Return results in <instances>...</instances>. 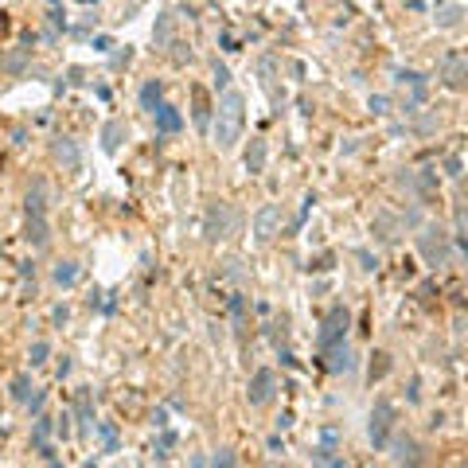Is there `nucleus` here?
<instances>
[{
	"label": "nucleus",
	"instance_id": "nucleus-1",
	"mask_svg": "<svg viewBox=\"0 0 468 468\" xmlns=\"http://www.w3.org/2000/svg\"><path fill=\"white\" fill-rule=\"evenodd\" d=\"M215 110V125H211V137L219 145V153H230L234 145L242 141V125H246V98L238 90H223L219 106Z\"/></svg>",
	"mask_w": 468,
	"mask_h": 468
},
{
	"label": "nucleus",
	"instance_id": "nucleus-2",
	"mask_svg": "<svg viewBox=\"0 0 468 468\" xmlns=\"http://www.w3.org/2000/svg\"><path fill=\"white\" fill-rule=\"evenodd\" d=\"M417 250H422V258L429 265H445L449 262V234L441 227H425L417 234Z\"/></svg>",
	"mask_w": 468,
	"mask_h": 468
},
{
	"label": "nucleus",
	"instance_id": "nucleus-3",
	"mask_svg": "<svg viewBox=\"0 0 468 468\" xmlns=\"http://www.w3.org/2000/svg\"><path fill=\"white\" fill-rule=\"evenodd\" d=\"M390 429H395V406H390L387 398H379L375 410H371V422H367V437H371V445L382 449L387 445V437H390Z\"/></svg>",
	"mask_w": 468,
	"mask_h": 468
},
{
	"label": "nucleus",
	"instance_id": "nucleus-4",
	"mask_svg": "<svg viewBox=\"0 0 468 468\" xmlns=\"http://www.w3.org/2000/svg\"><path fill=\"white\" fill-rule=\"evenodd\" d=\"M230 230H234V207L230 203H211L207 207V219H203L207 242H223Z\"/></svg>",
	"mask_w": 468,
	"mask_h": 468
},
{
	"label": "nucleus",
	"instance_id": "nucleus-5",
	"mask_svg": "<svg viewBox=\"0 0 468 468\" xmlns=\"http://www.w3.org/2000/svg\"><path fill=\"white\" fill-rule=\"evenodd\" d=\"M281 223H285L281 203H265L262 211L254 215V238H258V242H273V238L281 234Z\"/></svg>",
	"mask_w": 468,
	"mask_h": 468
},
{
	"label": "nucleus",
	"instance_id": "nucleus-6",
	"mask_svg": "<svg viewBox=\"0 0 468 468\" xmlns=\"http://www.w3.org/2000/svg\"><path fill=\"white\" fill-rule=\"evenodd\" d=\"M273 395H278V375L270 371V367H262V371H254V379H250V390H246V398H250V406H270L273 402Z\"/></svg>",
	"mask_w": 468,
	"mask_h": 468
},
{
	"label": "nucleus",
	"instance_id": "nucleus-7",
	"mask_svg": "<svg viewBox=\"0 0 468 468\" xmlns=\"http://www.w3.org/2000/svg\"><path fill=\"white\" fill-rule=\"evenodd\" d=\"M347 324H351L347 308H332L328 320H324V328H320V336H316V344H320L324 351H328L332 344H340V340L347 336Z\"/></svg>",
	"mask_w": 468,
	"mask_h": 468
},
{
	"label": "nucleus",
	"instance_id": "nucleus-8",
	"mask_svg": "<svg viewBox=\"0 0 468 468\" xmlns=\"http://www.w3.org/2000/svg\"><path fill=\"white\" fill-rule=\"evenodd\" d=\"M464 74H468V58L464 55H445V63H441V78H445V86L461 90Z\"/></svg>",
	"mask_w": 468,
	"mask_h": 468
},
{
	"label": "nucleus",
	"instance_id": "nucleus-9",
	"mask_svg": "<svg viewBox=\"0 0 468 468\" xmlns=\"http://www.w3.org/2000/svg\"><path fill=\"white\" fill-rule=\"evenodd\" d=\"M153 117H156V129H161V133H180V129H183L180 110L168 106V102H156V106H153Z\"/></svg>",
	"mask_w": 468,
	"mask_h": 468
},
{
	"label": "nucleus",
	"instance_id": "nucleus-10",
	"mask_svg": "<svg viewBox=\"0 0 468 468\" xmlns=\"http://www.w3.org/2000/svg\"><path fill=\"white\" fill-rule=\"evenodd\" d=\"M395 453H390V461L395 464H417V441L414 437H395Z\"/></svg>",
	"mask_w": 468,
	"mask_h": 468
},
{
	"label": "nucleus",
	"instance_id": "nucleus-11",
	"mask_svg": "<svg viewBox=\"0 0 468 468\" xmlns=\"http://www.w3.org/2000/svg\"><path fill=\"white\" fill-rule=\"evenodd\" d=\"M191 98H195V125L207 129V125H211V98H207L203 86H191Z\"/></svg>",
	"mask_w": 468,
	"mask_h": 468
},
{
	"label": "nucleus",
	"instance_id": "nucleus-12",
	"mask_svg": "<svg viewBox=\"0 0 468 468\" xmlns=\"http://www.w3.org/2000/svg\"><path fill=\"white\" fill-rule=\"evenodd\" d=\"M265 168V141L262 137H250V148H246V172H262Z\"/></svg>",
	"mask_w": 468,
	"mask_h": 468
},
{
	"label": "nucleus",
	"instance_id": "nucleus-13",
	"mask_svg": "<svg viewBox=\"0 0 468 468\" xmlns=\"http://www.w3.org/2000/svg\"><path fill=\"white\" fill-rule=\"evenodd\" d=\"M121 137H125V121H110V125L102 129V148L113 156L117 148H121Z\"/></svg>",
	"mask_w": 468,
	"mask_h": 468
},
{
	"label": "nucleus",
	"instance_id": "nucleus-14",
	"mask_svg": "<svg viewBox=\"0 0 468 468\" xmlns=\"http://www.w3.org/2000/svg\"><path fill=\"white\" fill-rule=\"evenodd\" d=\"M371 230H375V234H379V242H395V238H398V234H395V230H398V223H395V219H390V215H387V211H379V215H375V223H371Z\"/></svg>",
	"mask_w": 468,
	"mask_h": 468
},
{
	"label": "nucleus",
	"instance_id": "nucleus-15",
	"mask_svg": "<svg viewBox=\"0 0 468 468\" xmlns=\"http://www.w3.org/2000/svg\"><path fill=\"white\" fill-rule=\"evenodd\" d=\"M328 351H332V359H328V371H351V363H355V359H351V351L344 347V340H340V344H332Z\"/></svg>",
	"mask_w": 468,
	"mask_h": 468
},
{
	"label": "nucleus",
	"instance_id": "nucleus-16",
	"mask_svg": "<svg viewBox=\"0 0 468 468\" xmlns=\"http://www.w3.org/2000/svg\"><path fill=\"white\" fill-rule=\"evenodd\" d=\"M47 219L44 215H28V242H36V246H47Z\"/></svg>",
	"mask_w": 468,
	"mask_h": 468
},
{
	"label": "nucleus",
	"instance_id": "nucleus-17",
	"mask_svg": "<svg viewBox=\"0 0 468 468\" xmlns=\"http://www.w3.org/2000/svg\"><path fill=\"white\" fill-rule=\"evenodd\" d=\"M78 262H58L55 265V285H63V289H71L74 281H78Z\"/></svg>",
	"mask_w": 468,
	"mask_h": 468
},
{
	"label": "nucleus",
	"instance_id": "nucleus-18",
	"mask_svg": "<svg viewBox=\"0 0 468 468\" xmlns=\"http://www.w3.org/2000/svg\"><path fill=\"white\" fill-rule=\"evenodd\" d=\"M47 211V188H44V180L36 183V188L28 191V215H44Z\"/></svg>",
	"mask_w": 468,
	"mask_h": 468
},
{
	"label": "nucleus",
	"instance_id": "nucleus-19",
	"mask_svg": "<svg viewBox=\"0 0 468 468\" xmlns=\"http://www.w3.org/2000/svg\"><path fill=\"white\" fill-rule=\"evenodd\" d=\"M387 375H390V355H387V351H375V355H371V382L387 379Z\"/></svg>",
	"mask_w": 468,
	"mask_h": 468
},
{
	"label": "nucleus",
	"instance_id": "nucleus-20",
	"mask_svg": "<svg viewBox=\"0 0 468 468\" xmlns=\"http://www.w3.org/2000/svg\"><path fill=\"white\" fill-rule=\"evenodd\" d=\"M55 156L66 164V168H78V148H74L71 141H58V145H55Z\"/></svg>",
	"mask_w": 468,
	"mask_h": 468
},
{
	"label": "nucleus",
	"instance_id": "nucleus-21",
	"mask_svg": "<svg viewBox=\"0 0 468 468\" xmlns=\"http://www.w3.org/2000/svg\"><path fill=\"white\" fill-rule=\"evenodd\" d=\"M437 24H441V28H457V24H461V4L437 8Z\"/></svg>",
	"mask_w": 468,
	"mask_h": 468
},
{
	"label": "nucleus",
	"instance_id": "nucleus-22",
	"mask_svg": "<svg viewBox=\"0 0 468 468\" xmlns=\"http://www.w3.org/2000/svg\"><path fill=\"white\" fill-rule=\"evenodd\" d=\"M47 355H51V344H47V340H36V344H31V367H44Z\"/></svg>",
	"mask_w": 468,
	"mask_h": 468
},
{
	"label": "nucleus",
	"instance_id": "nucleus-23",
	"mask_svg": "<svg viewBox=\"0 0 468 468\" xmlns=\"http://www.w3.org/2000/svg\"><path fill=\"white\" fill-rule=\"evenodd\" d=\"M141 102H145V110H153V106L161 102V82H145V90H141Z\"/></svg>",
	"mask_w": 468,
	"mask_h": 468
},
{
	"label": "nucleus",
	"instance_id": "nucleus-24",
	"mask_svg": "<svg viewBox=\"0 0 468 468\" xmlns=\"http://www.w3.org/2000/svg\"><path fill=\"white\" fill-rule=\"evenodd\" d=\"M12 398H16V402H28V375H16V382H12Z\"/></svg>",
	"mask_w": 468,
	"mask_h": 468
},
{
	"label": "nucleus",
	"instance_id": "nucleus-25",
	"mask_svg": "<svg viewBox=\"0 0 468 468\" xmlns=\"http://www.w3.org/2000/svg\"><path fill=\"white\" fill-rule=\"evenodd\" d=\"M156 44H161V47H168V44H172V16H164V20H161V31H156Z\"/></svg>",
	"mask_w": 468,
	"mask_h": 468
},
{
	"label": "nucleus",
	"instance_id": "nucleus-26",
	"mask_svg": "<svg viewBox=\"0 0 468 468\" xmlns=\"http://www.w3.org/2000/svg\"><path fill=\"white\" fill-rule=\"evenodd\" d=\"M102 441H106V453H113V449H117V429H113L110 422L102 425Z\"/></svg>",
	"mask_w": 468,
	"mask_h": 468
},
{
	"label": "nucleus",
	"instance_id": "nucleus-27",
	"mask_svg": "<svg viewBox=\"0 0 468 468\" xmlns=\"http://www.w3.org/2000/svg\"><path fill=\"white\" fill-rule=\"evenodd\" d=\"M47 433H51V422H47V417H39V425H36V445H47Z\"/></svg>",
	"mask_w": 468,
	"mask_h": 468
},
{
	"label": "nucleus",
	"instance_id": "nucleus-28",
	"mask_svg": "<svg viewBox=\"0 0 468 468\" xmlns=\"http://www.w3.org/2000/svg\"><path fill=\"white\" fill-rule=\"evenodd\" d=\"M215 78H219V86H227V82H230V71L219 63V58H215Z\"/></svg>",
	"mask_w": 468,
	"mask_h": 468
},
{
	"label": "nucleus",
	"instance_id": "nucleus-29",
	"mask_svg": "<svg viewBox=\"0 0 468 468\" xmlns=\"http://www.w3.org/2000/svg\"><path fill=\"white\" fill-rule=\"evenodd\" d=\"M44 402H47V395H44V390H39L36 398H28V410H31V414H39V410H44Z\"/></svg>",
	"mask_w": 468,
	"mask_h": 468
},
{
	"label": "nucleus",
	"instance_id": "nucleus-30",
	"mask_svg": "<svg viewBox=\"0 0 468 468\" xmlns=\"http://www.w3.org/2000/svg\"><path fill=\"white\" fill-rule=\"evenodd\" d=\"M371 110L375 113H387V98H371Z\"/></svg>",
	"mask_w": 468,
	"mask_h": 468
},
{
	"label": "nucleus",
	"instance_id": "nucleus-31",
	"mask_svg": "<svg viewBox=\"0 0 468 468\" xmlns=\"http://www.w3.org/2000/svg\"><path fill=\"white\" fill-rule=\"evenodd\" d=\"M211 464H234V457L230 453H219V457H211Z\"/></svg>",
	"mask_w": 468,
	"mask_h": 468
}]
</instances>
